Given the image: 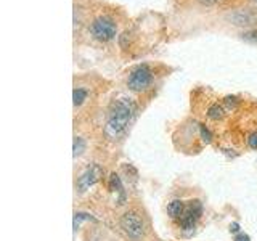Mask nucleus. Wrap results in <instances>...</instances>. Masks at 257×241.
<instances>
[{
  "label": "nucleus",
  "mask_w": 257,
  "mask_h": 241,
  "mask_svg": "<svg viewBox=\"0 0 257 241\" xmlns=\"http://www.w3.org/2000/svg\"><path fill=\"white\" fill-rule=\"evenodd\" d=\"M89 219H92V217L89 215V214H84V212H77L76 215H74V228L77 230L79 227H81V224L84 220H89Z\"/></svg>",
  "instance_id": "obj_12"
},
{
  "label": "nucleus",
  "mask_w": 257,
  "mask_h": 241,
  "mask_svg": "<svg viewBox=\"0 0 257 241\" xmlns=\"http://www.w3.org/2000/svg\"><path fill=\"white\" fill-rule=\"evenodd\" d=\"M151 79H153L151 69L146 64H142V66H138L137 69H133L130 72L128 81H127V86L130 90H133V92H142V90L150 87Z\"/></svg>",
  "instance_id": "obj_4"
},
{
  "label": "nucleus",
  "mask_w": 257,
  "mask_h": 241,
  "mask_svg": "<svg viewBox=\"0 0 257 241\" xmlns=\"http://www.w3.org/2000/svg\"><path fill=\"white\" fill-rule=\"evenodd\" d=\"M235 241H251V238L248 237V235H244V233H238L235 237Z\"/></svg>",
  "instance_id": "obj_17"
},
{
  "label": "nucleus",
  "mask_w": 257,
  "mask_h": 241,
  "mask_svg": "<svg viewBox=\"0 0 257 241\" xmlns=\"http://www.w3.org/2000/svg\"><path fill=\"white\" fill-rule=\"evenodd\" d=\"M249 147L257 150V134H253V135L249 137Z\"/></svg>",
  "instance_id": "obj_16"
},
{
  "label": "nucleus",
  "mask_w": 257,
  "mask_h": 241,
  "mask_svg": "<svg viewBox=\"0 0 257 241\" xmlns=\"http://www.w3.org/2000/svg\"><path fill=\"white\" fill-rule=\"evenodd\" d=\"M109 188H111L113 191L119 193V195L122 196V201L126 200V193H124V186H122L121 183V179L116 176V174H113L111 179H109Z\"/></svg>",
  "instance_id": "obj_8"
},
{
  "label": "nucleus",
  "mask_w": 257,
  "mask_h": 241,
  "mask_svg": "<svg viewBox=\"0 0 257 241\" xmlns=\"http://www.w3.org/2000/svg\"><path fill=\"white\" fill-rule=\"evenodd\" d=\"M121 228L122 232L133 241L140 240L145 235V222L135 211H127V212L121 217Z\"/></svg>",
  "instance_id": "obj_2"
},
{
  "label": "nucleus",
  "mask_w": 257,
  "mask_h": 241,
  "mask_svg": "<svg viewBox=\"0 0 257 241\" xmlns=\"http://www.w3.org/2000/svg\"><path fill=\"white\" fill-rule=\"evenodd\" d=\"M230 232H233V233L240 232V225H238V224H231L230 225Z\"/></svg>",
  "instance_id": "obj_18"
},
{
  "label": "nucleus",
  "mask_w": 257,
  "mask_h": 241,
  "mask_svg": "<svg viewBox=\"0 0 257 241\" xmlns=\"http://www.w3.org/2000/svg\"><path fill=\"white\" fill-rule=\"evenodd\" d=\"M183 211H185V204H183V201H180V200H174V201H170V203H169V206H167V212H169V215L172 217V219H175V220H179V219H180V215L183 214Z\"/></svg>",
  "instance_id": "obj_7"
},
{
  "label": "nucleus",
  "mask_w": 257,
  "mask_h": 241,
  "mask_svg": "<svg viewBox=\"0 0 257 241\" xmlns=\"http://www.w3.org/2000/svg\"><path fill=\"white\" fill-rule=\"evenodd\" d=\"M207 116H209L211 119L214 120H219V119H222L224 118V108L220 106V105H212L209 108V111H207Z\"/></svg>",
  "instance_id": "obj_9"
},
{
  "label": "nucleus",
  "mask_w": 257,
  "mask_h": 241,
  "mask_svg": "<svg viewBox=\"0 0 257 241\" xmlns=\"http://www.w3.org/2000/svg\"><path fill=\"white\" fill-rule=\"evenodd\" d=\"M103 176V171L98 164H92L89 169H85V172L82 174L77 180V188L81 191L89 190L92 185H95Z\"/></svg>",
  "instance_id": "obj_6"
},
{
  "label": "nucleus",
  "mask_w": 257,
  "mask_h": 241,
  "mask_svg": "<svg viewBox=\"0 0 257 241\" xmlns=\"http://www.w3.org/2000/svg\"><path fill=\"white\" fill-rule=\"evenodd\" d=\"M201 212H203L201 203L199 201H192L188 206H185V211H183V214L180 215V219L177 222H179V225L183 228V230H192V228L194 227V224L198 222Z\"/></svg>",
  "instance_id": "obj_5"
},
{
  "label": "nucleus",
  "mask_w": 257,
  "mask_h": 241,
  "mask_svg": "<svg viewBox=\"0 0 257 241\" xmlns=\"http://www.w3.org/2000/svg\"><path fill=\"white\" fill-rule=\"evenodd\" d=\"M85 98H87V90H84V89H76L74 90V105L76 106L82 105Z\"/></svg>",
  "instance_id": "obj_10"
},
{
  "label": "nucleus",
  "mask_w": 257,
  "mask_h": 241,
  "mask_svg": "<svg viewBox=\"0 0 257 241\" xmlns=\"http://www.w3.org/2000/svg\"><path fill=\"white\" fill-rule=\"evenodd\" d=\"M84 150H85V142L82 140L81 137H76L74 138V156L76 158L84 153Z\"/></svg>",
  "instance_id": "obj_11"
},
{
  "label": "nucleus",
  "mask_w": 257,
  "mask_h": 241,
  "mask_svg": "<svg viewBox=\"0 0 257 241\" xmlns=\"http://www.w3.org/2000/svg\"><path fill=\"white\" fill-rule=\"evenodd\" d=\"M243 39H246V40H249V42H254V44H257V29H256V31L244 32V34H243Z\"/></svg>",
  "instance_id": "obj_13"
},
{
  "label": "nucleus",
  "mask_w": 257,
  "mask_h": 241,
  "mask_svg": "<svg viewBox=\"0 0 257 241\" xmlns=\"http://www.w3.org/2000/svg\"><path fill=\"white\" fill-rule=\"evenodd\" d=\"M90 32L96 40L108 42L116 35V23L108 16H100L92 23Z\"/></svg>",
  "instance_id": "obj_3"
},
{
  "label": "nucleus",
  "mask_w": 257,
  "mask_h": 241,
  "mask_svg": "<svg viewBox=\"0 0 257 241\" xmlns=\"http://www.w3.org/2000/svg\"><path fill=\"white\" fill-rule=\"evenodd\" d=\"M135 110H137L135 103L128 98H121L116 101L111 113H109V118L106 120V127H105L106 135L111 138L119 137L122 132L126 130L128 122H130Z\"/></svg>",
  "instance_id": "obj_1"
},
{
  "label": "nucleus",
  "mask_w": 257,
  "mask_h": 241,
  "mask_svg": "<svg viewBox=\"0 0 257 241\" xmlns=\"http://www.w3.org/2000/svg\"><path fill=\"white\" fill-rule=\"evenodd\" d=\"M199 3H203V5H217V3H224V2H227V0H198Z\"/></svg>",
  "instance_id": "obj_15"
},
{
  "label": "nucleus",
  "mask_w": 257,
  "mask_h": 241,
  "mask_svg": "<svg viewBox=\"0 0 257 241\" xmlns=\"http://www.w3.org/2000/svg\"><path fill=\"white\" fill-rule=\"evenodd\" d=\"M199 129H201V137H203V140H204V142H207V143H209V142H211V138H212L211 132L207 130V129L204 127V125H201Z\"/></svg>",
  "instance_id": "obj_14"
}]
</instances>
